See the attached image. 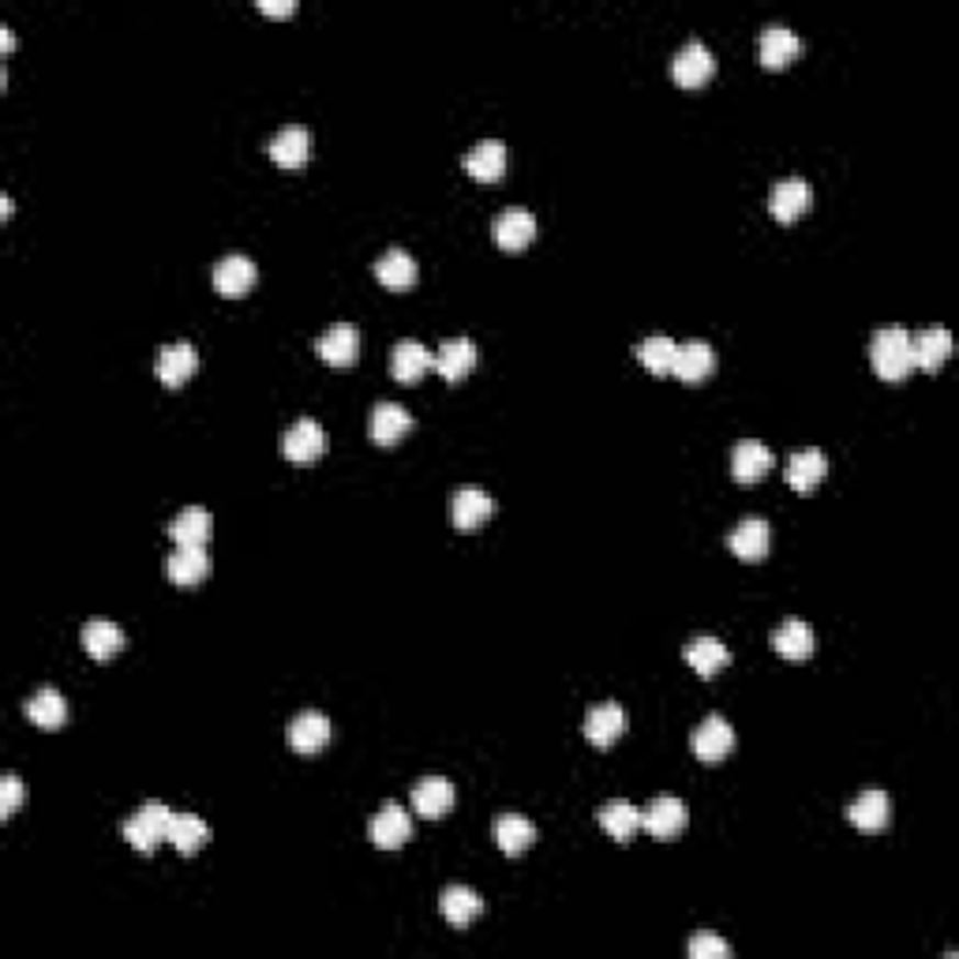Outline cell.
Wrapping results in <instances>:
<instances>
[{
	"label": "cell",
	"instance_id": "1",
	"mask_svg": "<svg viewBox=\"0 0 959 959\" xmlns=\"http://www.w3.org/2000/svg\"><path fill=\"white\" fill-rule=\"evenodd\" d=\"M873 371L884 382H903L915 371V353H911V334L903 326H881L870 345Z\"/></svg>",
	"mask_w": 959,
	"mask_h": 959
},
{
	"label": "cell",
	"instance_id": "2",
	"mask_svg": "<svg viewBox=\"0 0 959 959\" xmlns=\"http://www.w3.org/2000/svg\"><path fill=\"white\" fill-rule=\"evenodd\" d=\"M169 825H172V810L161 806V802H146L140 814L124 821V839L140 855H154L161 839H169Z\"/></svg>",
	"mask_w": 959,
	"mask_h": 959
},
{
	"label": "cell",
	"instance_id": "3",
	"mask_svg": "<svg viewBox=\"0 0 959 959\" xmlns=\"http://www.w3.org/2000/svg\"><path fill=\"white\" fill-rule=\"evenodd\" d=\"M712 76H716V60H712L709 45L690 42V45H682V49L674 53V60H671V79H674V83H679V87L698 90V87H705Z\"/></svg>",
	"mask_w": 959,
	"mask_h": 959
},
{
	"label": "cell",
	"instance_id": "4",
	"mask_svg": "<svg viewBox=\"0 0 959 959\" xmlns=\"http://www.w3.org/2000/svg\"><path fill=\"white\" fill-rule=\"evenodd\" d=\"M693 757L705 765H720L724 757L735 750V731H731V724L724 716H705L701 720V727L693 731Z\"/></svg>",
	"mask_w": 959,
	"mask_h": 959
},
{
	"label": "cell",
	"instance_id": "5",
	"mask_svg": "<svg viewBox=\"0 0 959 959\" xmlns=\"http://www.w3.org/2000/svg\"><path fill=\"white\" fill-rule=\"evenodd\" d=\"M642 828L653 839H674L687 828V806L674 794H664V799H653L642 810Z\"/></svg>",
	"mask_w": 959,
	"mask_h": 959
},
{
	"label": "cell",
	"instance_id": "6",
	"mask_svg": "<svg viewBox=\"0 0 959 959\" xmlns=\"http://www.w3.org/2000/svg\"><path fill=\"white\" fill-rule=\"evenodd\" d=\"M323 450H326V432L308 416L297 420L286 432V438H281V454H286L292 465H312L323 458Z\"/></svg>",
	"mask_w": 959,
	"mask_h": 959
},
{
	"label": "cell",
	"instance_id": "7",
	"mask_svg": "<svg viewBox=\"0 0 959 959\" xmlns=\"http://www.w3.org/2000/svg\"><path fill=\"white\" fill-rule=\"evenodd\" d=\"M368 836H371V844H376L379 851H398V847H405L409 836H413V817L390 802V806H382L379 814L371 817Z\"/></svg>",
	"mask_w": 959,
	"mask_h": 959
},
{
	"label": "cell",
	"instance_id": "8",
	"mask_svg": "<svg viewBox=\"0 0 959 959\" xmlns=\"http://www.w3.org/2000/svg\"><path fill=\"white\" fill-rule=\"evenodd\" d=\"M409 432H413V416H409V409H401L398 401H379V405L371 409L368 435L376 446H398Z\"/></svg>",
	"mask_w": 959,
	"mask_h": 959
},
{
	"label": "cell",
	"instance_id": "9",
	"mask_svg": "<svg viewBox=\"0 0 959 959\" xmlns=\"http://www.w3.org/2000/svg\"><path fill=\"white\" fill-rule=\"evenodd\" d=\"M623 731H626V712H623V705H615V701L592 705L589 716H584V738H589L596 750L615 746L618 738H623Z\"/></svg>",
	"mask_w": 959,
	"mask_h": 959
},
{
	"label": "cell",
	"instance_id": "10",
	"mask_svg": "<svg viewBox=\"0 0 959 959\" xmlns=\"http://www.w3.org/2000/svg\"><path fill=\"white\" fill-rule=\"evenodd\" d=\"M319 356H323L326 368H353L356 356H360V331L353 323H334L331 331L319 337Z\"/></svg>",
	"mask_w": 959,
	"mask_h": 959
},
{
	"label": "cell",
	"instance_id": "11",
	"mask_svg": "<svg viewBox=\"0 0 959 959\" xmlns=\"http://www.w3.org/2000/svg\"><path fill=\"white\" fill-rule=\"evenodd\" d=\"M536 230H540V225H536V218L528 214V210L510 207L495 218V230L491 233H495V244L502 252H525L528 244L536 241Z\"/></svg>",
	"mask_w": 959,
	"mask_h": 959
},
{
	"label": "cell",
	"instance_id": "12",
	"mask_svg": "<svg viewBox=\"0 0 959 959\" xmlns=\"http://www.w3.org/2000/svg\"><path fill=\"white\" fill-rule=\"evenodd\" d=\"M267 154H270L274 161H278L281 169L308 166V158H312V132H308L304 124L281 127V132L267 143Z\"/></svg>",
	"mask_w": 959,
	"mask_h": 959
},
{
	"label": "cell",
	"instance_id": "13",
	"mask_svg": "<svg viewBox=\"0 0 959 959\" xmlns=\"http://www.w3.org/2000/svg\"><path fill=\"white\" fill-rule=\"evenodd\" d=\"M334 738V724L323 716V712H300V716H292L289 724V746L297 754L312 757L323 750L326 743Z\"/></svg>",
	"mask_w": 959,
	"mask_h": 959
},
{
	"label": "cell",
	"instance_id": "14",
	"mask_svg": "<svg viewBox=\"0 0 959 959\" xmlns=\"http://www.w3.org/2000/svg\"><path fill=\"white\" fill-rule=\"evenodd\" d=\"M199 368V353L191 342H172L166 345V349L158 353V364H154V371H158V379L166 382L169 390H180L185 382L196 376Z\"/></svg>",
	"mask_w": 959,
	"mask_h": 959
},
{
	"label": "cell",
	"instance_id": "15",
	"mask_svg": "<svg viewBox=\"0 0 959 959\" xmlns=\"http://www.w3.org/2000/svg\"><path fill=\"white\" fill-rule=\"evenodd\" d=\"M727 547H731V555H738L743 562H761L772 547L769 522H761V517H746V522H738L735 533L727 536Z\"/></svg>",
	"mask_w": 959,
	"mask_h": 959
},
{
	"label": "cell",
	"instance_id": "16",
	"mask_svg": "<svg viewBox=\"0 0 959 959\" xmlns=\"http://www.w3.org/2000/svg\"><path fill=\"white\" fill-rule=\"evenodd\" d=\"M477 364H480V353L469 337H450V342H443L435 353V371L446 382H461L465 376H472Z\"/></svg>",
	"mask_w": 959,
	"mask_h": 959
},
{
	"label": "cell",
	"instance_id": "17",
	"mask_svg": "<svg viewBox=\"0 0 959 959\" xmlns=\"http://www.w3.org/2000/svg\"><path fill=\"white\" fill-rule=\"evenodd\" d=\"M889 817H892V802L884 791H862L851 806H847V821L866 836L884 833V828H889Z\"/></svg>",
	"mask_w": 959,
	"mask_h": 959
},
{
	"label": "cell",
	"instance_id": "18",
	"mask_svg": "<svg viewBox=\"0 0 959 959\" xmlns=\"http://www.w3.org/2000/svg\"><path fill=\"white\" fill-rule=\"evenodd\" d=\"M810 203H814V191H810V185H806V180H799V177H788V180H780V185L772 188L769 210H772V218H776V222L791 225V222H799V218L806 214V210H810Z\"/></svg>",
	"mask_w": 959,
	"mask_h": 959
},
{
	"label": "cell",
	"instance_id": "19",
	"mask_svg": "<svg viewBox=\"0 0 959 959\" xmlns=\"http://www.w3.org/2000/svg\"><path fill=\"white\" fill-rule=\"evenodd\" d=\"M491 514H495V502L480 488H461L450 502V522L458 533H477Z\"/></svg>",
	"mask_w": 959,
	"mask_h": 959
},
{
	"label": "cell",
	"instance_id": "20",
	"mask_svg": "<svg viewBox=\"0 0 959 959\" xmlns=\"http://www.w3.org/2000/svg\"><path fill=\"white\" fill-rule=\"evenodd\" d=\"M506 166H510V154L499 140H483L465 154V172H469L472 180H480V185H495V180H502Z\"/></svg>",
	"mask_w": 959,
	"mask_h": 959
},
{
	"label": "cell",
	"instance_id": "21",
	"mask_svg": "<svg viewBox=\"0 0 959 959\" xmlns=\"http://www.w3.org/2000/svg\"><path fill=\"white\" fill-rule=\"evenodd\" d=\"M772 465H776L772 450L765 443H757V438H743L731 450V477L738 483H757L765 472H772Z\"/></svg>",
	"mask_w": 959,
	"mask_h": 959
},
{
	"label": "cell",
	"instance_id": "22",
	"mask_svg": "<svg viewBox=\"0 0 959 959\" xmlns=\"http://www.w3.org/2000/svg\"><path fill=\"white\" fill-rule=\"evenodd\" d=\"M814 645H817L814 629H810V623H802V618H788V623L772 629V648L791 664H806L810 656H814Z\"/></svg>",
	"mask_w": 959,
	"mask_h": 959
},
{
	"label": "cell",
	"instance_id": "23",
	"mask_svg": "<svg viewBox=\"0 0 959 959\" xmlns=\"http://www.w3.org/2000/svg\"><path fill=\"white\" fill-rule=\"evenodd\" d=\"M413 810L424 821H438L454 810V783L443 776H427L413 788Z\"/></svg>",
	"mask_w": 959,
	"mask_h": 959
},
{
	"label": "cell",
	"instance_id": "24",
	"mask_svg": "<svg viewBox=\"0 0 959 959\" xmlns=\"http://www.w3.org/2000/svg\"><path fill=\"white\" fill-rule=\"evenodd\" d=\"M825 472H828V458L821 450H814V446H810V450H794L791 458H788V469H783V477H788V483L794 491H799V495H810V491L817 488L821 480H825Z\"/></svg>",
	"mask_w": 959,
	"mask_h": 959
},
{
	"label": "cell",
	"instance_id": "25",
	"mask_svg": "<svg viewBox=\"0 0 959 959\" xmlns=\"http://www.w3.org/2000/svg\"><path fill=\"white\" fill-rule=\"evenodd\" d=\"M79 642H83L90 660L109 664L124 648L127 637H124V629L116 623H109V618H90V623L83 626V634H79Z\"/></svg>",
	"mask_w": 959,
	"mask_h": 959
},
{
	"label": "cell",
	"instance_id": "26",
	"mask_svg": "<svg viewBox=\"0 0 959 959\" xmlns=\"http://www.w3.org/2000/svg\"><path fill=\"white\" fill-rule=\"evenodd\" d=\"M802 53V42L794 38L788 26H765L761 31V42H757V57L769 71H780Z\"/></svg>",
	"mask_w": 959,
	"mask_h": 959
},
{
	"label": "cell",
	"instance_id": "27",
	"mask_svg": "<svg viewBox=\"0 0 959 959\" xmlns=\"http://www.w3.org/2000/svg\"><path fill=\"white\" fill-rule=\"evenodd\" d=\"M716 368V353H712L709 342H687L674 349V364H671V376H679L682 382H701L712 376Z\"/></svg>",
	"mask_w": 959,
	"mask_h": 959
},
{
	"label": "cell",
	"instance_id": "28",
	"mask_svg": "<svg viewBox=\"0 0 959 959\" xmlns=\"http://www.w3.org/2000/svg\"><path fill=\"white\" fill-rule=\"evenodd\" d=\"M435 368V353L420 342H398L394 353H390V371H394L398 382H420V376Z\"/></svg>",
	"mask_w": 959,
	"mask_h": 959
},
{
	"label": "cell",
	"instance_id": "29",
	"mask_svg": "<svg viewBox=\"0 0 959 959\" xmlns=\"http://www.w3.org/2000/svg\"><path fill=\"white\" fill-rule=\"evenodd\" d=\"M911 353H915V368L940 371L952 356V334L945 326H926L918 337H911Z\"/></svg>",
	"mask_w": 959,
	"mask_h": 959
},
{
	"label": "cell",
	"instance_id": "30",
	"mask_svg": "<svg viewBox=\"0 0 959 959\" xmlns=\"http://www.w3.org/2000/svg\"><path fill=\"white\" fill-rule=\"evenodd\" d=\"M438 911H443V918L450 922V926L465 929L483 915V900L472 889H465V884H450V889L438 896Z\"/></svg>",
	"mask_w": 959,
	"mask_h": 959
},
{
	"label": "cell",
	"instance_id": "31",
	"mask_svg": "<svg viewBox=\"0 0 959 959\" xmlns=\"http://www.w3.org/2000/svg\"><path fill=\"white\" fill-rule=\"evenodd\" d=\"M210 533H214V517H210V510L203 506L180 510L169 525V536L177 540V547H207Z\"/></svg>",
	"mask_w": 959,
	"mask_h": 959
},
{
	"label": "cell",
	"instance_id": "32",
	"mask_svg": "<svg viewBox=\"0 0 959 959\" xmlns=\"http://www.w3.org/2000/svg\"><path fill=\"white\" fill-rule=\"evenodd\" d=\"M255 286V263L248 255H225L214 267V289L222 297H244Z\"/></svg>",
	"mask_w": 959,
	"mask_h": 959
},
{
	"label": "cell",
	"instance_id": "33",
	"mask_svg": "<svg viewBox=\"0 0 959 959\" xmlns=\"http://www.w3.org/2000/svg\"><path fill=\"white\" fill-rule=\"evenodd\" d=\"M376 278H379V286H387L390 292L413 289L416 286V259L405 248H390L376 263Z\"/></svg>",
	"mask_w": 959,
	"mask_h": 959
},
{
	"label": "cell",
	"instance_id": "34",
	"mask_svg": "<svg viewBox=\"0 0 959 959\" xmlns=\"http://www.w3.org/2000/svg\"><path fill=\"white\" fill-rule=\"evenodd\" d=\"M596 821L615 844H629L642 833V810L629 806V802H607L604 810H596Z\"/></svg>",
	"mask_w": 959,
	"mask_h": 959
},
{
	"label": "cell",
	"instance_id": "35",
	"mask_svg": "<svg viewBox=\"0 0 959 959\" xmlns=\"http://www.w3.org/2000/svg\"><path fill=\"white\" fill-rule=\"evenodd\" d=\"M495 844L502 855H525L536 844V825L522 814H502L495 821Z\"/></svg>",
	"mask_w": 959,
	"mask_h": 959
},
{
	"label": "cell",
	"instance_id": "36",
	"mask_svg": "<svg viewBox=\"0 0 959 959\" xmlns=\"http://www.w3.org/2000/svg\"><path fill=\"white\" fill-rule=\"evenodd\" d=\"M682 660H687L701 679H712V674H720L731 664V653H727V645L716 642V637H698V642H690L687 648H682Z\"/></svg>",
	"mask_w": 959,
	"mask_h": 959
},
{
	"label": "cell",
	"instance_id": "37",
	"mask_svg": "<svg viewBox=\"0 0 959 959\" xmlns=\"http://www.w3.org/2000/svg\"><path fill=\"white\" fill-rule=\"evenodd\" d=\"M166 573L172 584H185V589H191V584L207 581L210 573V555L207 547H177V555L166 562Z\"/></svg>",
	"mask_w": 959,
	"mask_h": 959
},
{
	"label": "cell",
	"instance_id": "38",
	"mask_svg": "<svg viewBox=\"0 0 959 959\" xmlns=\"http://www.w3.org/2000/svg\"><path fill=\"white\" fill-rule=\"evenodd\" d=\"M23 712H26V720L42 731H60L64 724H68V701H64L57 690H38L23 705Z\"/></svg>",
	"mask_w": 959,
	"mask_h": 959
},
{
	"label": "cell",
	"instance_id": "39",
	"mask_svg": "<svg viewBox=\"0 0 959 959\" xmlns=\"http://www.w3.org/2000/svg\"><path fill=\"white\" fill-rule=\"evenodd\" d=\"M210 839V828L203 817L196 814H172V825H169V844L177 847L180 855H196L203 851Z\"/></svg>",
	"mask_w": 959,
	"mask_h": 959
},
{
	"label": "cell",
	"instance_id": "40",
	"mask_svg": "<svg viewBox=\"0 0 959 959\" xmlns=\"http://www.w3.org/2000/svg\"><path fill=\"white\" fill-rule=\"evenodd\" d=\"M674 349L679 345L671 342V337H645L642 345H637V360L645 364V371H653V376H671V364H674Z\"/></svg>",
	"mask_w": 959,
	"mask_h": 959
},
{
	"label": "cell",
	"instance_id": "41",
	"mask_svg": "<svg viewBox=\"0 0 959 959\" xmlns=\"http://www.w3.org/2000/svg\"><path fill=\"white\" fill-rule=\"evenodd\" d=\"M687 956L690 959H731V945L724 937L701 934V937H693L687 945Z\"/></svg>",
	"mask_w": 959,
	"mask_h": 959
},
{
	"label": "cell",
	"instance_id": "42",
	"mask_svg": "<svg viewBox=\"0 0 959 959\" xmlns=\"http://www.w3.org/2000/svg\"><path fill=\"white\" fill-rule=\"evenodd\" d=\"M20 802H23L20 776H4V780H0V821H12L15 810H20Z\"/></svg>",
	"mask_w": 959,
	"mask_h": 959
},
{
	"label": "cell",
	"instance_id": "43",
	"mask_svg": "<svg viewBox=\"0 0 959 959\" xmlns=\"http://www.w3.org/2000/svg\"><path fill=\"white\" fill-rule=\"evenodd\" d=\"M292 0H259V12L263 15H274V20H286V15H292Z\"/></svg>",
	"mask_w": 959,
	"mask_h": 959
},
{
	"label": "cell",
	"instance_id": "44",
	"mask_svg": "<svg viewBox=\"0 0 959 959\" xmlns=\"http://www.w3.org/2000/svg\"><path fill=\"white\" fill-rule=\"evenodd\" d=\"M0 45H4V53H12V49H15V34L8 31V26H0Z\"/></svg>",
	"mask_w": 959,
	"mask_h": 959
},
{
	"label": "cell",
	"instance_id": "45",
	"mask_svg": "<svg viewBox=\"0 0 959 959\" xmlns=\"http://www.w3.org/2000/svg\"><path fill=\"white\" fill-rule=\"evenodd\" d=\"M0 218H4V222L12 218V199H8V196H0Z\"/></svg>",
	"mask_w": 959,
	"mask_h": 959
}]
</instances>
